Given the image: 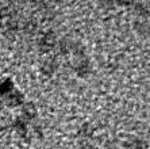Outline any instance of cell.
Returning <instances> with one entry per match:
<instances>
[{"mask_svg":"<svg viewBox=\"0 0 150 149\" xmlns=\"http://www.w3.org/2000/svg\"><path fill=\"white\" fill-rule=\"evenodd\" d=\"M14 90H15V86H14V81H12L11 79L0 80V98L8 95Z\"/></svg>","mask_w":150,"mask_h":149,"instance_id":"cell-9","label":"cell"},{"mask_svg":"<svg viewBox=\"0 0 150 149\" xmlns=\"http://www.w3.org/2000/svg\"><path fill=\"white\" fill-rule=\"evenodd\" d=\"M134 0H114V4L119 6V7H129L133 4Z\"/></svg>","mask_w":150,"mask_h":149,"instance_id":"cell-12","label":"cell"},{"mask_svg":"<svg viewBox=\"0 0 150 149\" xmlns=\"http://www.w3.org/2000/svg\"><path fill=\"white\" fill-rule=\"evenodd\" d=\"M57 66H58V61H57L56 57H47V58H45L41 64V73L47 77H50V76H53L54 72L57 71Z\"/></svg>","mask_w":150,"mask_h":149,"instance_id":"cell-4","label":"cell"},{"mask_svg":"<svg viewBox=\"0 0 150 149\" xmlns=\"http://www.w3.org/2000/svg\"><path fill=\"white\" fill-rule=\"evenodd\" d=\"M93 133H95V128H93V125L89 123V122H85V123L80 128V130H79V135L83 137V138H89V137L93 135Z\"/></svg>","mask_w":150,"mask_h":149,"instance_id":"cell-10","label":"cell"},{"mask_svg":"<svg viewBox=\"0 0 150 149\" xmlns=\"http://www.w3.org/2000/svg\"><path fill=\"white\" fill-rule=\"evenodd\" d=\"M4 107H6V106H4V102H3V99H1V98H0V111L3 110Z\"/></svg>","mask_w":150,"mask_h":149,"instance_id":"cell-13","label":"cell"},{"mask_svg":"<svg viewBox=\"0 0 150 149\" xmlns=\"http://www.w3.org/2000/svg\"><path fill=\"white\" fill-rule=\"evenodd\" d=\"M134 11H135L137 15H139V16H143V18H146L147 15H149V8H147L145 4H142V3L134 4Z\"/></svg>","mask_w":150,"mask_h":149,"instance_id":"cell-11","label":"cell"},{"mask_svg":"<svg viewBox=\"0 0 150 149\" xmlns=\"http://www.w3.org/2000/svg\"><path fill=\"white\" fill-rule=\"evenodd\" d=\"M3 102H4V106L15 108V107H18V106H22V104L25 103V95L19 90H14L12 92H10L8 95L4 96Z\"/></svg>","mask_w":150,"mask_h":149,"instance_id":"cell-3","label":"cell"},{"mask_svg":"<svg viewBox=\"0 0 150 149\" xmlns=\"http://www.w3.org/2000/svg\"><path fill=\"white\" fill-rule=\"evenodd\" d=\"M38 115V110H37V106H35L33 102H26L23 103V107H22V118H25L27 122L34 121Z\"/></svg>","mask_w":150,"mask_h":149,"instance_id":"cell-5","label":"cell"},{"mask_svg":"<svg viewBox=\"0 0 150 149\" xmlns=\"http://www.w3.org/2000/svg\"><path fill=\"white\" fill-rule=\"evenodd\" d=\"M107 149H119V148H116V146H108Z\"/></svg>","mask_w":150,"mask_h":149,"instance_id":"cell-15","label":"cell"},{"mask_svg":"<svg viewBox=\"0 0 150 149\" xmlns=\"http://www.w3.org/2000/svg\"><path fill=\"white\" fill-rule=\"evenodd\" d=\"M87 149H99V148H96V146H92V145H88Z\"/></svg>","mask_w":150,"mask_h":149,"instance_id":"cell-14","label":"cell"},{"mask_svg":"<svg viewBox=\"0 0 150 149\" xmlns=\"http://www.w3.org/2000/svg\"><path fill=\"white\" fill-rule=\"evenodd\" d=\"M0 27H1V22H0Z\"/></svg>","mask_w":150,"mask_h":149,"instance_id":"cell-16","label":"cell"},{"mask_svg":"<svg viewBox=\"0 0 150 149\" xmlns=\"http://www.w3.org/2000/svg\"><path fill=\"white\" fill-rule=\"evenodd\" d=\"M12 126H14L15 132L18 133V135H21L22 138H25L26 135L28 134V122L26 121L25 118L18 117L16 119H15V121H14V123H12Z\"/></svg>","mask_w":150,"mask_h":149,"instance_id":"cell-6","label":"cell"},{"mask_svg":"<svg viewBox=\"0 0 150 149\" xmlns=\"http://www.w3.org/2000/svg\"><path fill=\"white\" fill-rule=\"evenodd\" d=\"M73 69H74V73H76L79 77L88 76L92 71L91 60L88 58L87 56H83V57H74Z\"/></svg>","mask_w":150,"mask_h":149,"instance_id":"cell-1","label":"cell"},{"mask_svg":"<svg viewBox=\"0 0 150 149\" xmlns=\"http://www.w3.org/2000/svg\"><path fill=\"white\" fill-rule=\"evenodd\" d=\"M123 148L125 149H149V144L141 138L131 137V138L126 140L123 142Z\"/></svg>","mask_w":150,"mask_h":149,"instance_id":"cell-7","label":"cell"},{"mask_svg":"<svg viewBox=\"0 0 150 149\" xmlns=\"http://www.w3.org/2000/svg\"><path fill=\"white\" fill-rule=\"evenodd\" d=\"M57 42H58V39H57L56 33H53V31L45 33V34L42 35L41 38H39V41H38L39 52H42V53L52 52V50L56 49Z\"/></svg>","mask_w":150,"mask_h":149,"instance_id":"cell-2","label":"cell"},{"mask_svg":"<svg viewBox=\"0 0 150 149\" xmlns=\"http://www.w3.org/2000/svg\"><path fill=\"white\" fill-rule=\"evenodd\" d=\"M72 45H73V41L70 38H68V37H65V38H62L61 41L57 42V52L59 53V54H68V53H70V50H72Z\"/></svg>","mask_w":150,"mask_h":149,"instance_id":"cell-8","label":"cell"}]
</instances>
